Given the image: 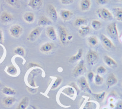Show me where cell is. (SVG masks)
Wrapping results in <instances>:
<instances>
[{"instance_id":"1","label":"cell","mask_w":122,"mask_h":109,"mask_svg":"<svg viewBox=\"0 0 122 109\" xmlns=\"http://www.w3.org/2000/svg\"><path fill=\"white\" fill-rule=\"evenodd\" d=\"M97 14L98 17L104 20H112L114 18L112 13L106 8H101L97 10Z\"/></svg>"},{"instance_id":"2","label":"cell","mask_w":122,"mask_h":109,"mask_svg":"<svg viewBox=\"0 0 122 109\" xmlns=\"http://www.w3.org/2000/svg\"><path fill=\"white\" fill-rule=\"evenodd\" d=\"M107 31L108 35L113 39L115 40L119 39V31L117 27V23L116 22H113L107 26Z\"/></svg>"},{"instance_id":"3","label":"cell","mask_w":122,"mask_h":109,"mask_svg":"<svg viewBox=\"0 0 122 109\" xmlns=\"http://www.w3.org/2000/svg\"><path fill=\"white\" fill-rule=\"evenodd\" d=\"M86 61L90 65H94L98 61L99 56L96 51L89 50L86 54Z\"/></svg>"},{"instance_id":"4","label":"cell","mask_w":122,"mask_h":109,"mask_svg":"<svg viewBox=\"0 0 122 109\" xmlns=\"http://www.w3.org/2000/svg\"><path fill=\"white\" fill-rule=\"evenodd\" d=\"M78 85L82 91L85 92V93H88L90 94H92V92L90 88L87 81L85 77H82L80 78H79L78 80Z\"/></svg>"},{"instance_id":"5","label":"cell","mask_w":122,"mask_h":109,"mask_svg":"<svg viewBox=\"0 0 122 109\" xmlns=\"http://www.w3.org/2000/svg\"><path fill=\"white\" fill-rule=\"evenodd\" d=\"M85 63L84 60H81L77 65L74 68L72 71V75L74 77H77L80 76L85 71Z\"/></svg>"},{"instance_id":"6","label":"cell","mask_w":122,"mask_h":109,"mask_svg":"<svg viewBox=\"0 0 122 109\" xmlns=\"http://www.w3.org/2000/svg\"><path fill=\"white\" fill-rule=\"evenodd\" d=\"M47 14L51 19V20L54 22H56L58 20V13H57L55 7L53 5L50 4L47 5Z\"/></svg>"},{"instance_id":"7","label":"cell","mask_w":122,"mask_h":109,"mask_svg":"<svg viewBox=\"0 0 122 109\" xmlns=\"http://www.w3.org/2000/svg\"><path fill=\"white\" fill-rule=\"evenodd\" d=\"M58 32H59V39L62 45H66L68 41V33H67L66 30L64 27L62 26H59L58 27Z\"/></svg>"},{"instance_id":"8","label":"cell","mask_w":122,"mask_h":109,"mask_svg":"<svg viewBox=\"0 0 122 109\" xmlns=\"http://www.w3.org/2000/svg\"><path fill=\"white\" fill-rule=\"evenodd\" d=\"M23 28L19 24H15L11 27L10 29V33L14 37H19L23 33Z\"/></svg>"},{"instance_id":"9","label":"cell","mask_w":122,"mask_h":109,"mask_svg":"<svg viewBox=\"0 0 122 109\" xmlns=\"http://www.w3.org/2000/svg\"><path fill=\"white\" fill-rule=\"evenodd\" d=\"M100 39L104 47L107 48V49H114L116 48L115 45H114L113 42L109 38L105 36L104 35L102 34L100 36Z\"/></svg>"},{"instance_id":"10","label":"cell","mask_w":122,"mask_h":109,"mask_svg":"<svg viewBox=\"0 0 122 109\" xmlns=\"http://www.w3.org/2000/svg\"><path fill=\"white\" fill-rule=\"evenodd\" d=\"M41 33V28L40 27H36L31 31L29 33L27 39L30 42H34L40 36Z\"/></svg>"},{"instance_id":"11","label":"cell","mask_w":122,"mask_h":109,"mask_svg":"<svg viewBox=\"0 0 122 109\" xmlns=\"http://www.w3.org/2000/svg\"><path fill=\"white\" fill-rule=\"evenodd\" d=\"M118 83V79L117 78L116 76L113 73H110L108 74L106 79V85L107 88H110L111 87H113L117 84Z\"/></svg>"},{"instance_id":"12","label":"cell","mask_w":122,"mask_h":109,"mask_svg":"<svg viewBox=\"0 0 122 109\" xmlns=\"http://www.w3.org/2000/svg\"><path fill=\"white\" fill-rule=\"evenodd\" d=\"M0 20L4 24L9 23L13 20V16L7 11H3L0 16Z\"/></svg>"},{"instance_id":"13","label":"cell","mask_w":122,"mask_h":109,"mask_svg":"<svg viewBox=\"0 0 122 109\" xmlns=\"http://www.w3.org/2000/svg\"><path fill=\"white\" fill-rule=\"evenodd\" d=\"M104 63L111 68H116L117 67V63L116 61L108 55H105L103 57Z\"/></svg>"},{"instance_id":"14","label":"cell","mask_w":122,"mask_h":109,"mask_svg":"<svg viewBox=\"0 0 122 109\" xmlns=\"http://www.w3.org/2000/svg\"><path fill=\"white\" fill-rule=\"evenodd\" d=\"M55 45L53 43L46 42L41 45V48H40V51L43 53H47V52L52 51Z\"/></svg>"},{"instance_id":"15","label":"cell","mask_w":122,"mask_h":109,"mask_svg":"<svg viewBox=\"0 0 122 109\" xmlns=\"http://www.w3.org/2000/svg\"><path fill=\"white\" fill-rule=\"evenodd\" d=\"M43 4V0H30L28 6L34 10L41 8Z\"/></svg>"},{"instance_id":"16","label":"cell","mask_w":122,"mask_h":109,"mask_svg":"<svg viewBox=\"0 0 122 109\" xmlns=\"http://www.w3.org/2000/svg\"><path fill=\"white\" fill-rule=\"evenodd\" d=\"M46 35L51 39L55 40L57 38V34L55 29L53 26H49L46 29Z\"/></svg>"},{"instance_id":"17","label":"cell","mask_w":122,"mask_h":109,"mask_svg":"<svg viewBox=\"0 0 122 109\" xmlns=\"http://www.w3.org/2000/svg\"><path fill=\"white\" fill-rule=\"evenodd\" d=\"M73 13L68 10H61L60 11V16L63 21H67L72 17Z\"/></svg>"},{"instance_id":"18","label":"cell","mask_w":122,"mask_h":109,"mask_svg":"<svg viewBox=\"0 0 122 109\" xmlns=\"http://www.w3.org/2000/svg\"><path fill=\"white\" fill-rule=\"evenodd\" d=\"M112 12L113 17L119 21L122 22V8L115 7L113 9Z\"/></svg>"},{"instance_id":"19","label":"cell","mask_w":122,"mask_h":109,"mask_svg":"<svg viewBox=\"0 0 122 109\" xmlns=\"http://www.w3.org/2000/svg\"><path fill=\"white\" fill-rule=\"evenodd\" d=\"M52 24V21L45 16H41L38 21V25L39 26H46Z\"/></svg>"},{"instance_id":"20","label":"cell","mask_w":122,"mask_h":109,"mask_svg":"<svg viewBox=\"0 0 122 109\" xmlns=\"http://www.w3.org/2000/svg\"><path fill=\"white\" fill-rule=\"evenodd\" d=\"M91 6V0H81L80 1V10L82 11H86L90 8Z\"/></svg>"},{"instance_id":"21","label":"cell","mask_w":122,"mask_h":109,"mask_svg":"<svg viewBox=\"0 0 122 109\" xmlns=\"http://www.w3.org/2000/svg\"><path fill=\"white\" fill-rule=\"evenodd\" d=\"M16 101V99L11 96L5 97L2 99V103L6 107H10Z\"/></svg>"},{"instance_id":"22","label":"cell","mask_w":122,"mask_h":109,"mask_svg":"<svg viewBox=\"0 0 122 109\" xmlns=\"http://www.w3.org/2000/svg\"><path fill=\"white\" fill-rule=\"evenodd\" d=\"M83 55V49L82 48L79 49L76 55H74V56H71L70 58L69 59V62L71 63H74V62H76V61H80L82 58Z\"/></svg>"},{"instance_id":"23","label":"cell","mask_w":122,"mask_h":109,"mask_svg":"<svg viewBox=\"0 0 122 109\" xmlns=\"http://www.w3.org/2000/svg\"><path fill=\"white\" fill-rule=\"evenodd\" d=\"M23 19L28 23H32L35 20V16L31 12H26L23 15Z\"/></svg>"},{"instance_id":"24","label":"cell","mask_w":122,"mask_h":109,"mask_svg":"<svg viewBox=\"0 0 122 109\" xmlns=\"http://www.w3.org/2000/svg\"><path fill=\"white\" fill-rule=\"evenodd\" d=\"M29 99L27 97H24L19 103L16 109H26L29 106Z\"/></svg>"},{"instance_id":"25","label":"cell","mask_w":122,"mask_h":109,"mask_svg":"<svg viewBox=\"0 0 122 109\" xmlns=\"http://www.w3.org/2000/svg\"><path fill=\"white\" fill-rule=\"evenodd\" d=\"M6 72L8 75L11 76H15L18 73V69L16 67L13 65L8 66L6 68Z\"/></svg>"},{"instance_id":"26","label":"cell","mask_w":122,"mask_h":109,"mask_svg":"<svg viewBox=\"0 0 122 109\" xmlns=\"http://www.w3.org/2000/svg\"><path fill=\"white\" fill-rule=\"evenodd\" d=\"M75 90L74 88L72 86H69L65 88L63 90H62V93H64L65 94H66L68 96H69L70 97H73L75 95Z\"/></svg>"},{"instance_id":"27","label":"cell","mask_w":122,"mask_h":109,"mask_svg":"<svg viewBox=\"0 0 122 109\" xmlns=\"http://www.w3.org/2000/svg\"><path fill=\"white\" fill-rule=\"evenodd\" d=\"M90 28L87 26H82L79 29L78 33L80 36H85L90 33Z\"/></svg>"},{"instance_id":"28","label":"cell","mask_w":122,"mask_h":109,"mask_svg":"<svg viewBox=\"0 0 122 109\" xmlns=\"http://www.w3.org/2000/svg\"><path fill=\"white\" fill-rule=\"evenodd\" d=\"M2 93L7 95H14L16 94V91L14 89L8 87H4L2 89Z\"/></svg>"},{"instance_id":"29","label":"cell","mask_w":122,"mask_h":109,"mask_svg":"<svg viewBox=\"0 0 122 109\" xmlns=\"http://www.w3.org/2000/svg\"><path fill=\"white\" fill-rule=\"evenodd\" d=\"M87 23L88 21L86 18H78L74 21V25L76 27H81L82 26H85Z\"/></svg>"},{"instance_id":"30","label":"cell","mask_w":122,"mask_h":109,"mask_svg":"<svg viewBox=\"0 0 122 109\" xmlns=\"http://www.w3.org/2000/svg\"><path fill=\"white\" fill-rule=\"evenodd\" d=\"M91 27L95 30H99L102 27V23L97 20H93L91 23Z\"/></svg>"},{"instance_id":"31","label":"cell","mask_w":122,"mask_h":109,"mask_svg":"<svg viewBox=\"0 0 122 109\" xmlns=\"http://www.w3.org/2000/svg\"><path fill=\"white\" fill-rule=\"evenodd\" d=\"M88 42L90 44L91 46H94L97 45L98 44V39L96 37V36H90L88 38Z\"/></svg>"},{"instance_id":"32","label":"cell","mask_w":122,"mask_h":109,"mask_svg":"<svg viewBox=\"0 0 122 109\" xmlns=\"http://www.w3.org/2000/svg\"><path fill=\"white\" fill-rule=\"evenodd\" d=\"M62 82V78H61V77H57L56 79H55L54 83H53V84H52V86H51V90H55V89L57 88L61 85Z\"/></svg>"},{"instance_id":"33","label":"cell","mask_w":122,"mask_h":109,"mask_svg":"<svg viewBox=\"0 0 122 109\" xmlns=\"http://www.w3.org/2000/svg\"><path fill=\"white\" fill-rule=\"evenodd\" d=\"M93 95L97 101H102L105 99V97L106 95V92L102 91V93H98V94H93Z\"/></svg>"},{"instance_id":"34","label":"cell","mask_w":122,"mask_h":109,"mask_svg":"<svg viewBox=\"0 0 122 109\" xmlns=\"http://www.w3.org/2000/svg\"><path fill=\"white\" fill-rule=\"evenodd\" d=\"M14 53H15V55H19V56H24V55H25V51H24L23 47L19 46V47H16V48L14 49Z\"/></svg>"},{"instance_id":"35","label":"cell","mask_w":122,"mask_h":109,"mask_svg":"<svg viewBox=\"0 0 122 109\" xmlns=\"http://www.w3.org/2000/svg\"><path fill=\"white\" fill-rule=\"evenodd\" d=\"M94 79H95V83L97 85H102L104 82V79L102 77H101L99 74H96L94 77Z\"/></svg>"},{"instance_id":"36","label":"cell","mask_w":122,"mask_h":109,"mask_svg":"<svg viewBox=\"0 0 122 109\" xmlns=\"http://www.w3.org/2000/svg\"><path fill=\"white\" fill-rule=\"evenodd\" d=\"M6 2L12 7H17L19 5V0H5Z\"/></svg>"},{"instance_id":"37","label":"cell","mask_w":122,"mask_h":109,"mask_svg":"<svg viewBox=\"0 0 122 109\" xmlns=\"http://www.w3.org/2000/svg\"><path fill=\"white\" fill-rule=\"evenodd\" d=\"M106 71H107V70H106V68H105L104 66L101 65L97 68V73L98 74H104V73H106Z\"/></svg>"},{"instance_id":"38","label":"cell","mask_w":122,"mask_h":109,"mask_svg":"<svg viewBox=\"0 0 122 109\" xmlns=\"http://www.w3.org/2000/svg\"><path fill=\"white\" fill-rule=\"evenodd\" d=\"M94 77H95L94 73L92 71H90L88 73L87 78L90 82H92V81H93V79H94Z\"/></svg>"},{"instance_id":"39","label":"cell","mask_w":122,"mask_h":109,"mask_svg":"<svg viewBox=\"0 0 122 109\" xmlns=\"http://www.w3.org/2000/svg\"><path fill=\"white\" fill-rule=\"evenodd\" d=\"M61 2L63 5H70L74 3V0H61Z\"/></svg>"},{"instance_id":"40","label":"cell","mask_w":122,"mask_h":109,"mask_svg":"<svg viewBox=\"0 0 122 109\" xmlns=\"http://www.w3.org/2000/svg\"><path fill=\"white\" fill-rule=\"evenodd\" d=\"M96 1L98 5H105L108 2V0H96Z\"/></svg>"},{"instance_id":"41","label":"cell","mask_w":122,"mask_h":109,"mask_svg":"<svg viewBox=\"0 0 122 109\" xmlns=\"http://www.w3.org/2000/svg\"><path fill=\"white\" fill-rule=\"evenodd\" d=\"M92 107V103L87 102L85 105H84L83 109H91Z\"/></svg>"},{"instance_id":"42","label":"cell","mask_w":122,"mask_h":109,"mask_svg":"<svg viewBox=\"0 0 122 109\" xmlns=\"http://www.w3.org/2000/svg\"><path fill=\"white\" fill-rule=\"evenodd\" d=\"M41 67V66L39 65L37 63H33V62H31V63H29V65H28V68H33V67Z\"/></svg>"},{"instance_id":"43","label":"cell","mask_w":122,"mask_h":109,"mask_svg":"<svg viewBox=\"0 0 122 109\" xmlns=\"http://www.w3.org/2000/svg\"><path fill=\"white\" fill-rule=\"evenodd\" d=\"M28 91L31 93H36L37 91V88H27Z\"/></svg>"},{"instance_id":"44","label":"cell","mask_w":122,"mask_h":109,"mask_svg":"<svg viewBox=\"0 0 122 109\" xmlns=\"http://www.w3.org/2000/svg\"><path fill=\"white\" fill-rule=\"evenodd\" d=\"M70 85H71V86L72 87L74 88V89H75V90L76 91V93H77V94H78L79 92H80V91H79V90H78V88H77V87H76V84H75L74 83H72Z\"/></svg>"},{"instance_id":"45","label":"cell","mask_w":122,"mask_h":109,"mask_svg":"<svg viewBox=\"0 0 122 109\" xmlns=\"http://www.w3.org/2000/svg\"><path fill=\"white\" fill-rule=\"evenodd\" d=\"M115 109H122V101H119V102L117 104Z\"/></svg>"},{"instance_id":"46","label":"cell","mask_w":122,"mask_h":109,"mask_svg":"<svg viewBox=\"0 0 122 109\" xmlns=\"http://www.w3.org/2000/svg\"><path fill=\"white\" fill-rule=\"evenodd\" d=\"M3 43V34H2V30L0 29V43Z\"/></svg>"},{"instance_id":"47","label":"cell","mask_w":122,"mask_h":109,"mask_svg":"<svg viewBox=\"0 0 122 109\" xmlns=\"http://www.w3.org/2000/svg\"><path fill=\"white\" fill-rule=\"evenodd\" d=\"M72 39H73V36H72V35H68V38H67V39H68V41H71V40Z\"/></svg>"},{"instance_id":"48","label":"cell","mask_w":122,"mask_h":109,"mask_svg":"<svg viewBox=\"0 0 122 109\" xmlns=\"http://www.w3.org/2000/svg\"><path fill=\"white\" fill-rule=\"evenodd\" d=\"M109 106H110V107L112 109H114V107H115V105H114V104L113 103H110V104H109Z\"/></svg>"},{"instance_id":"49","label":"cell","mask_w":122,"mask_h":109,"mask_svg":"<svg viewBox=\"0 0 122 109\" xmlns=\"http://www.w3.org/2000/svg\"><path fill=\"white\" fill-rule=\"evenodd\" d=\"M119 39H120V41L122 43V33L121 34V35H120V36H119Z\"/></svg>"},{"instance_id":"50","label":"cell","mask_w":122,"mask_h":109,"mask_svg":"<svg viewBox=\"0 0 122 109\" xmlns=\"http://www.w3.org/2000/svg\"><path fill=\"white\" fill-rule=\"evenodd\" d=\"M113 101H114V99H113V98H110V101L111 103H113Z\"/></svg>"},{"instance_id":"51","label":"cell","mask_w":122,"mask_h":109,"mask_svg":"<svg viewBox=\"0 0 122 109\" xmlns=\"http://www.w3.org/2000/svg\"><path fill=\"white\" fill-rule=\"evenodd\" d=\"M31 109H37V107H36V106H31Z\"/></svg>"},{"instance_id":"52","label":"cell","mask_w":122,"mask_h":109,"mask_svg":"<svg viewBox=\"0 0 122 109\" xmlns=\"http://www.w3.org/2000/svg\"><path fill=\"white\" fill-rule=\"evenodd\" d=\"M117 1H119V2H122V0H117Z\"/></svg>"},{"instance_id":"53","label":"cell","mask_w":122,"mask_h":109,"mask_svg":"<svg viewBox=\"0 0 122 109\" xmlns=\"http://www.w3.org/2000/svg\"><path fill=\"white\" fill-rule=\"evenodd\" d=\"M1 58H2V57H1V56H0V61L1 60Z\"/></svg>"},{"instance_id":"54","label":"cell","mask_w":122,"mask_h":109,"mask_svg":"<svg viewBox=\"0 0 122 109\" xmlns=\"http://www.w3.org/2000/svg\"><path fill=\"white\" fill-rule=\"evenodd\" d=\"M103 109H107V108H104Z\"/></svg>"},{"instance_id":"55","label":"cell","mask_w":122,"mask_h":109,"mask_svg":"<svg viewBox=\"0 0 122 109\" xmlns=\"http://www.w3.org/2000/svg\"><path fill=\"white\" fill-rule=\"evenodd\" d=\"M0 85H1V82H0Z\"/></svg>"},{"instance_id":"56","label":"cell","mask_w":122,"mask_h":109,"mask_svg":"<svg viewBox=\"0 0 122 109\" xmlns=\"http://www.w3.org/2000/svg\"><path fill=\"white\" fill-rule=\"evenodd\" d=\"M121 97H122V95H121Z\"/></svg>"},{"instance_id":"57","label":"cell","mask_w":122,"mask_h":109,"mask_svg":"<svg viewBox=\"0 0 122 109\" xmlns=\"http://www.w3.org/2000/svg\"></svg>"}]
</instances>
